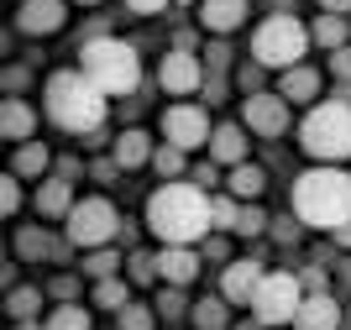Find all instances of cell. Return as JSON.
Masks as SVG:
<instances>
[{
	"mask_svg": "<svg viewBox=\"0 0 351 330\" xmlns=\"http://www.w3.org/2000/svg\"><path fill=\"white\" fill-rule=\"evenodd\" d=\"M47 330H89V309L84 304H58L47 315Z\"/></svg>",
	"mask_w": 351,
	"mask_h": 330,
	"instance_id": "30",
	"label": "cell"
},
{
	"mask_svg": "<svg viewBox=\"0 0 351 330\" xmlns=\"http://www.w3.org/2000/svg\"><path fill=\"white\" fill-rule=\"evenodd\" d=\"M95 304H100V309H126V304H132V288H126V278H105V283H95Z\"/></svg>",
	"mask_w": 351,
	"mask_h": 330,
	"instance_id": "29",
	"label": "cell"
},
{
	"mask_svg": "<svg viewBox=\"0 0 351 330\" xmlns=\"http://www.w3.org/2000/svg\"><path fill=\"white\" fill-rule=\"evenodd\" d=\"M330 69H336V79H341V84H351V43L330 53Z\"/></svg>",
	"mask_w": 351,
	"mask_h": 330,
	"instance_id": "38",
	"label": "cell"
},
{
	"mask_svg": "<svg viewBox=\"0 0 351 330\" xmlns=\"http://www.w3.org/2000/svg\"><path fill=\"white\" fill-rule=\"evenodd\" d=\"M210 163H231V168H241V163H247V126L226 121V126L210 131Z\"/></svg>",
	"mask_w": 351,
	"mask_h": 330,
	"instance_id": "18",
	"label": "cell"
},
{
	"mask_svg": "<svg viewBox=\"0 0 351 330\" xmlns=\"http://www.w3.org/2000/svg\"><path fill=\"white\" fill-rule=\"evenodd\" d=\"M152 137H147L142 126H132V131H121L116 137V147H110V158L121 163V173H132V168H142V163H152Z\"/></svg>",
	"mask_w": 351,
	"mask_h": 330,
	"instance_id": "19",
	"label": "cell"
},
{
	"mask_svg": "<svg viewBox=\"0 0 351 330\" xmlns=\"http://www.w3.org/2000/svg\"><path fill=\"white\" fill-rule=\"evenodd\" d=\"M152 168H158L168 184H178V173H184V147H158V152H152Z\"/></svg>",
	"mask_w": 351,
	"mask_h": 330,
	"instance_id": "34",
	"label": "cell"
},
{
	"mask_svg": "<svg viewBox=\"0 0 351 330\" xmlns=\"http://www.w3.org/2000/svg\"><path fill=\"white\" fill-rule=\"evenodd\" d=\"M147 231L162 246H194L210 231V200L199 194V184H162L147 200Z\"/></svg>",
	"mask_w": 351,
	"mask_h": 330,
	"instance_id": "1",
	"label": "cell"
},
{
	"mask_svg": "<svg viewBox=\"0 0 351 330\" xmlns=\"http://www.w3.org/2000/svg\"><path fill=\"white\" fill-rule=\"evenodd\" d=\"M194 184H199V189H215V184H220L215 163H199V168H194Z\"/></svg>",
	"mask_w": 351,
	"mask_h": 330,
	"instance_id": "43",
	"label": "cell"
},
{
	"mask_svg": "<svg viewBox=\"0 0 351 330\" xmlns=\"http://www.w3.org/2000/svg\"><path fill=\"white\" fill-rule=\"evenodd\" d=\"M226 189H231L236 200H257L267 189V173L257 168V163H241V168H231V178H226Z\"/></svg>",
	"mask_w": 351,
	"mask_h": 330,
	"instance_id": "24",
	"label": "cell"
},
{
	"mask_svg": "<svg viewBox=\"0 0 351 330\" xmlns=\"http://www.w3.org/2000/svg\"><path fill=\"white\" fill-rule=\"evenodd\" d=\"M263 231H273V220H267L263 204H241V215H236V236H263Z\"/></svg>",
	"mask_w": 351,
	"mask_h": 330,
	"instance_id": "31",
	"label": "cell"
},
{
	"mask_svg": "<svg viewBox=\"0 0 351 330\" xmlns=\"http://www.w3.org/2000/svg\"><path fill=\"white\" fill-rule=\"evenodd\" d=\"M79 69H84V79L100 84L105 95H136V84H142V58H136L132 43H121V37L84 43L79 47Z\"/></svg>",
	"mask_w": 351,
	"mask_h": 330,
	"instance_id": "4",
	"label": "cell"
},
{
	"mask_svg": "<svg viewBox=\"0 0 351 330\" xmlns=\"http://www.w3.org/2000/svg\"><path fill=\"white\" fill-rule=\"evenodd\" d=\"M241 330H263V320H257V315H252V320H247V325H241Z\"/></svg>",
	"mask_w": 351,
	"mask_h": 330,
	"instance_id": "52",
	"label": "cell"
},
{
	"mask_svg": "<svg viewBox=\"0 0 351 330\" xmlns=\"http://www.w3.org/2000/svg\"><path fill=\"white\" fill-rule=\"evenodd\" d=\"M189 320H194V330H226L231 325V299H199L189 309Z\"/></svg>",
	"mask_w": 351,
	"mask_h": 330,
	"instance_id": "25",
	"label": "cell"
},
{
	"mask_svg": "<svg viewBox=\"0 0 351 330\" xmlns=\"http://www.w3.org/2000/svg\"><path fill=\"white\" fill-rule=\"evenodd\" d=\"M304 283H299V273H267L263 288H257V299H252V315L263 320V325H293V315H299V304H304Z\"/></svg>",
	"mask_w": 351,
	"mask_h": 330,
	"instance_id": "8",
	"label": "cell"
},
{
	"mask_svg": "<svg viewBox=\"0 0 351 330\" xmlns=\"http://www.w3.org/2000/svg\"><path fill=\"white\" fill-rule=\"evenodd\" d=\"M0 210H5V215H16V210H21V178H16V173H5V178H0Z\"/></svg>",
	"mask_w": 351,
	"mask_h": 330,
	"instance_id": "37",
	"label": "cell"
},
{
	"mask_svg": "<svg viewBox=\"0 0 351 330\" xmlns=\"http://www.w3.org/2000/svg\"><path fill=\"white\" fill-rule=\"evenodd\" d=\"M58 178H69V184H73V178H79V158H63L58 163Z\"/></svg>",
	"mask_w": 351,
	"mask_h": 330,
	"instance_id": "49",
	"label": "cell"
},
{
	"mask_svg": "<svg viewBox=\"0 0 351 330\" xmlns=\"http://www.w3.org/2000/svg\"><path fill=\"white\" fill-rule=\"evenodd\" d=\"M320 11H325V16H346L351 0H320Z\"/></svg>",
	"mask_w": 351,
	"mask_h": 330,
	"instance_id": "48",
	"label": "cell"
},
{
	"mask_svg": "<svg viewBox=\"0 0 351 330\" xmlns=\"http://www.w3.org/2000/svg\"><path fill=\"white\" fill-rule=\"evenodd\" d=\"M58 246L63 241H53L43 226H21V231H16V257H21V262H43V257H53Z\"/></svg>",
	"mask_w": 351,
	"mask_h": 330,
	"instance_id": "22",
	"label": "cell"
},
{
	"mask_svg": "<svg viewBox=\"0 0 351 330\" xmlns=\"http://www.w3.org/2000/svg\"><path fill=\"white\" fill-rule=\"evenodd\" d=\"M273 236L278 241H299V220H273Z\"/></svg>",
	"mask_w": 351,
	"mask_h": 330,
	"instance_id": "45",
	"label": "cell"
},
{
	"mask_svg": "<svg viewBox=\"0 0 351 330\" xmlns=\"http://www.w3.org/2000/svg\"><path fill=\"white\" fill-rule=\"evenodd\" d=\"M158 325V309H147V304H126L121 309V330H152Z\"/></svg>",
	"mask_w": 351,
	"mask_h": 330,
	"instance_id": "35",
	"label": "cell"
},
{
	"mask_svg": "<svg viewBox=\"0 0 351 330\" xmlns=\"http://www.w3.org/2000/svg\"><path fill=\"white\" fill-rule=\"evenodd\" d=\"M236 215H241L236 194H215V200H210V226L215 231H236Z\"/></svg>",
	"mask_w": 351,
	"mask_h": 330,
	"instance_id": "32",
	"label": "cell"
},
{
	"mask_svg": "<svg viewBox=\"0 0 351 330\" xmlns=\"http://www.w3.org/2000/svg\"><path fill=\"white\" fill-rule=\"evenodd\" d=\"M47 168H53V152H47L43 142H21V147H16V158H11L16 178H43Z\"/></svg>",
	"mask_w": 351,
	"mask_h": 330,
	"instance_id": "23",
	"label": "cell"
},
{
	"mask_svg": "<svg viewBox=\"0 0 351 330\" xmlns=\"http://www.w3.org/2000/svg\"><path fill=\"white\" fill-rule=\"evenodd\" d=\"M32 73L21 69V63H16V69H5V89H11V95H21V84H27Z\"/></svg>",
	"mask_w": 351,
	"mask_h": 330,
	"instance_id": "44",
	"label": "cell"
},
{
	"mask_svg": "<svg viewBox=\"0 0 351 330\" xmlns=\"http://www.w3.org/2000/svg\"><path fill=\"white\" fill-rule=\"evenodd\" d=\"M330 236H336V246H351V220H346V226H336Z\"/></svg>",
	"mask_w": 351,
	"mask_h": 330,
	"instance_id": "50",
	"label": "cell"
},
{
	"mask_svg": "<svg viewBox=\"0 0 351 330\" xmlns=\"http://www.w3.org/2000/svg\"><path fill=\"white\" fill-rule=\"evenodd\" d=\"M79 5H100V0H79Z\"/></svg>",
	"mask_w": 351,
	"mask_h": 330,
	"instance_id": "53",
	"label": "cell"
},
{
	"mask_svg": "<svg viewBox=\"0 0 351 330\" xmlns=\"http://www.w3.org/2000/svg\"><path fill=\"white\" fill-rule=\"evenodd\" d=\"M199 262H205V252H194V246H162L158 252V278L173 288H189L194 278H199Z\"/></svg>",
	"mask_w": 351,
	"mask_h": 330,
	"instance_id": "14",
	"label": "cell"
},
{
	"mask_svg": "<svg viewBox=\"0 0 351 330\" xmlns=\"http://www.w3.org/2000/svg\"><path fill=\"white\" fill-rule=\"evenodd\" d=\"M205 257L210 262H231V246L220 241V236H205Z\"/></svg>",
	"mask_w": 351,
	"mask_h": 330,
	"instance_id": "42",
	"label": "cell"
},
{
	"mask_svg": "<svg viewBox=\"0 0 351 330\" xmlns=\"http://www.w3.org/2000/svg\"><path fill=\"white\" fill-rule=\"evenodd\" d=\"M341 325V304L336 294H309L299 304V315H293V330H336Z\"/></svg>",
	"mask_w": 351,
	"mask_h": 330,
	"instance_id": "15",
	"label": "cell"
},
{
	"mask_svg": "<svg viewBox=\"0 0 351 330\" xmlns=\"http://www.w3.org/2000/svg\"><path fill=\"white\" fill-rule=\"evenodd\" d=\"M293 215L315 231H336L351 220V173H341L336 163L309 168L293 178Z\"/></svg>",
	"mask_w": 351,
	"mask_h": 330,
	"instance_id": "3",
	"label": "cell"
},
{
	"mask_svg": "<svg viewBox=\"0 0 351 330\" xmlns=\"http://www.w3.org/2000/svg\"><path fill=\"white\" fill-rule=\"evenodd\" d=\"M152 309H158L162 320H184V315H189V299H184V288L168 283V288L158 294V304H152Z\"/></svg>",
	"mask_w": 351,
	"mask_h": 330,
	"instance_id": "33",
	"label": "cell"
},
{
	"mask_svg": "<svg viewBox=\"0 0 351 330\" xmlns=\"http://www.w3.org/2000/svg\"><path fill=\"white\" fill-rule=\"evenodd\" d=\"M126 5H132V11H136V16H158V11H162V5H168V0H126Z\"/></svg>",
	"mask_w": 351,
	"mask_h": 330,
	"instance_id": "46",
	"label": "cell"
},
{
	"mask_svg": "<svg viewBox=\"0 0 351 330\" xmlns=\"http://www.w3.org/2000/svg\"><path fill=\"white\" fill-rule=\"evenodd\" d=\"M241 21H247V0H199V27L215 32V37L236 32Z\"/></svg>",
	"mask_w": 351,
	"mask_h": 330,
	"instance_id": "16",
	"label": "cell"
},
{
	"mask_svg": "<svg viewBox=\"0 0 351 330\" xmlns=\"http://www.w3.org/2000/svg\"><path fill=\"white\" fill-rule=\"evenodd\" d=\"M299 142L320 163H346L351 158V105H341V100L315 105L304 115V126H299Z\"/></svg>",
	"mask_w": 351,
	"mask_h": 330,
	"instance_id": "6",
	"label": "cell"
},
{
	"mask_svg": "<svg viewBox=\"0 0 351 330\" xmlns=\"http://www.w3.org/2000/svg\"><path fill=\"white\" fill-rule=\"evenodd\" d=\"M63 231H69L73 246H84V252H95V246H110L121 231V215L110 200H79L69 210V220H63Z\"/></svg>",
	"mask_w": 351,
	"mask_h": 330,
	"instance_id": "7",
	"label": "cell"
},
{
	"mask_svg": "<svg viewBox=\"0 0 351 330\" xmlns=\"http://www.w3.org/2000/svg\"><path fill=\"white\" fill-rule=\"evenodd\" d=\"M299 283H304V294H330V288H325V268H304Z\"/></svg>",
	"mask_w": 351,
	"mask_h": 330,
	"instance_id": "39",
	"label": "cell"
},
{
	"mask_svg": "<svg viewBox=\"0 0 351 330\" xmlns=\"http://www.w3.org/2000/svg\"><path fill=\"white\" fill-rule=\"evenodd\" d=\"M315 43L309 37V27L299 21V16H289V11H273L263 21V27L252 32V58L263 63V69H299L304 63V47Z\"/></svg>",
	"mask_w": 351,
	"mask_h": 330,
	"instance_id": "5",
	"label": "cell"
},
{
	"mask_svg": "<svg viewBox=\"0 0 351 330\" xmlns=\"http://www.w3.org/2000/svg\"><path fill=\"white\" fill-rule=\"evenodd\" d=\"M205 53H210V69H226V63H231V47H226V43L205 47Z\"/></svg>",
	"mask_w": 351,
	"mask_h": 330,
	"instance_id": "47",
	"label": "cell"
},
{
	"mask_svg": "<svg viewBox=\"0 0 351 330\" xmlns=\"http://www.w3.org/2000/svg\"><path fill=\"white\" fill-rule=\"evenodd\" d=\"M110 95H105L100 84H89L84 69H58L53 79H47V121L63 131H73V137H95V131L105 126V115H110Z\"/></svg>",
	"mask_w": 351,
	"mask_h": 330,
	"instance_id": "2",
	"label": "cell"
},
{
	"mask_svg": "<svg viewBox=\"0 0 351 330\" xmlns=\"http://www.w3.org/2000/svg\"><path fill=\"white\" fill-rule=\"evenodd\" d=\"M162 137H168V147L194 152V147L210 142V115L199 110V105H168V110H162Z\"/></svg>",
	"mask_w": 351,
	"mask_h": 330,
	"instance_id": "9",
	"label": "cell"
},
{
	"mask_svg": "<svg viewBox=\"0 0 351 330\" xmlns=\"http://www.w3.org/2000/svg\"><path fill=\"white\" fill-rule=\"evenodd\" d=\"M121 252L116 246H95V252H84V273L95 278V283H105V278H121Z\"/></svg>",
	"mask_w": 351,
	"mask_h": 330,
	"instance_id": "27",
	"label": "cell"
},
{
	"mask_svg": "<svg viewBox=\"0 0 351 330\" xmlns=\"http://www.w3.org/2000/svg\"><path fill=\"white\" fill-rule=\"evenodd\" d=\"M126 273H132V283H152V278H158V257H147V252H132Z\"/></svg>",
	"mask_w": 351,
	"mask_h": 330,
	"instance_id": "36",
	"label": "cell"
},
{
	"mask_svg": "<svg viewBox=\"0 0 351 330\" xmlns=\"http://www.w3.org/2000/svg\"><path fill=\"white\" fill-rule=\"evenodd\" d=\"M241 126L252 131V137H283L289 131V100H283L278 89L273 95H247V105H241Z\"/></svg>",
	"mask_w": 351,
	"mask_h": 330,
	"instance_id": "10",
	"label": "cell"
},
{
	"mask_svg": "<svg viewBox=\"0 0 351 330\" xmlns=\"http://www.w3.org/2000/svg\"><path fill=\"white\" fill-rule=\"evenodd\" d=\"M309 37L325 47V53H336V47H346V16H320L315 27H309Z\"/></svg>",
	"mask_w": 351,
	"mask_h": 330,
	"instance_id": "28",
	"label": "cell"
},
{
	"mask_svg": "<svg viewBox=\"0 0 351 330\" xmlns=\"http://www.w3.org/2000/svg\"><path fill=\"white\" fill-rule=\"evenodd\" d=\"M278 95H283V100H293V105L315 100V95H320V73L309 69V63H299V69H289L278 79Z\"/></svg>",
	"mask_w": 351,
	"mask_h": 330,
	"instance_id": "21",
	"label": "cell"
},
{
	"mask_svg": "<svg viewBox=\"0 0 351 330\" xmlns=\"http://www.w3.org/2000/svg\"><path fill=\"white\" fill-rule=\"evenodd\" d=\"M158 84L168 89V95H194V89H205V63L194 53H162Z\"/></svg>",
	"mask_w": 351,
	"mask_h": 330,
	"instance_id": "11",
	"label": "cell"
},
{
	"mask_svg": "<svg viewBox=\"0 0 351 330\" xmlns=\"http://www.w3.org/2000/svg\"><path fill=\"white\" fill-rule=\"evenodd\" d=\"M184 5H189V0H184Z\"/></svg>",
	"mask_w": 351,
	"mask_h": 330,
	"instance_id": "54",
	"label": "cell"
},
{
	"mask_svg": "<svg viewBox=\"0 0 351 330\" xmlns=\"http://www.w3.org/2000/svg\"><path fill=\"white\" fill-rule=\"evenodd\" d=\"M63 21H69V0H21V11H16V27L27 37H53L63 32Z\"/></svg>",
	"mask_w": 351,
	"mask_h": 330,
	"instance_id": "13",
	"label": "cell"
},
{
	"mask_svg": "<svg viewBox=\"0 0 351 330\" xmlns=\"http://www.w3.org/2000/svg\"><path fill=\"white\" fill-rule=\"evenodd\" d=\"M267 268L257 257H241V262H226V273H220V299L231 304H252L257 299V288H263Z\"/></svg>",
	"mask_w": 351,
	"mask_h": 330,
	"instance_id": "12",
	"label": "cell"
},
{
	"mask_svg": "<svg viewBox=\"0 0 351 330\" xmlns=\"http://www.w3.org/2000/svg\"><path fill=\"white\" fill-rule=\"evenodd\" d=\"M32 131H37V110H32L21 95H11V100L0 105V137L21 147V142H32Z\"/></svg>",
	"mask_w": 351,
	"mask_h": 330,
	"instance_id": "17",
	"label": "cell"
},
{
	"mask_svg": "<svg viewBox=\"0 0 351 330\" xmlns=\"http://www.w3.org/2000/svg\"><path fill=\"white\" fill-rule=\"evenodd\" d=\"M257 79H263V63H247V69L236 73V84L247 89V95H263V89H257Z\"/></svg>",
	"mask_w": 351,
	"mask_h": 330,
	"instance_id": "40",
	"label": "cell"
},
{
	"mask_svg": "<svg viewBox=\"0 0 351 330\" xmlns=\"http://www.w3.org/2000/svg\"><path fill=\"white\" fill-rule=\"evenodd\" d=\"M5 315L21 325V320H37L43 315V288H11L5 294Z\"/></svg>",
	"mask_w": 351,
	"mask_h": 330,
	"instance_id": "26",
	"label": "cell"
},
{
	"mask_svg": "<svg viewBox=\"0 0 351 330\" xmlns=\"http://www.w3.org/2000/svg\"><path fill=\"white\" fill-rule=\"evenodd\" d=\"M73 294H79V278H53V299L73 304Z\"/></svg>",
	"mask_w": 351,
	"mask_h": 330,
	"instance_id": "41",
	"label": "cell"
},
{
	"mask_svg": "<svg viewBox=\"0 0 351 330\" xmlns=\"http://www.w3.org/2000/svg\"><path fill=\"white\" fill-rule=\"evenodd\" d=\"M16 330H47V325H43V320H21Z\"/></svg>",
	"mask_w": 351,
	"mask_h": 330,
	"instance_id": "51",
	"label": "cell"
},
{
	"mask_svg": "<svg viewBox=\"0 0 351 330\" xmlns=\"http://www.w3.org/2000/svg\"><path fill=\"white\" fill-rule=\"evenodd\" d=\"M73 184L69 178H43L37 184V215H47V220H69V210H73Z\"/></svg>",
	"mask_w": 351,
	"mask_h": 330,
	"instance_id": "20",
	"label": "cell"
}]
</instances>
